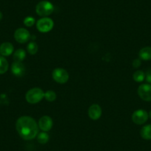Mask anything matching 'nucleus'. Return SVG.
Returning <instances> with one entry per match:
<instances>
[{
	"label": "nucleus",
	"instance_id": "8",
	"mask_svg": "<svg viewBox=\"0 0 151 151\" xmlns=\"http://www.w3.org/2000/svg\"><path fill=\"white\" fill-rule=\"evenodd\" d=\"M138 95L145 101H151V85L142 84L138 88Z\"/></svg>",
	"mask_w": 151,
	"mask_h": 151
},
{
	"label": "nucleus",
	"instance_id": "19",
	"mask_svg": "<svg viewBox=\"0 0 151 151\" xmlns=\"http://www.w3.org/2000/svg\"><path fill=\"white\" fill-rule=\"evenodd\" d=\"M27 50V52L30 55H34L37 53L38 50H39V47H38V45L35 42H30L28 43Z\"/></svg>",
	"mask_w": 151,
	"mask_h": 151
},
{
	"label": "nucleus",
	"instance_id": "11",
	"mask_svg": "<svg viewBox=\"0 0 151 151\" xmlns=\"http://www.w3.org/2000/svg\"><path fill=\"white\" fill-rule=\"evenodd\" d=\"M11 72L17 77L23 76L25 73V67L21 62H14L11 65Z\"/></svg>",
	"mask_w": 151,
	"mask_h": 151
},
{
	"label": "nucleus",
	"instance_id": "7",
	"mask_svg": "<svg viewBox=\"0 0 151 151\" xmlns=\"http://www.w3.org/2000/svg\"><path fill=\"white\" fill-rule=\"evenodd\" d=\"M14 39L17 42L20 44H24L30 40V33L27 29L20 27L17 29L14 33Z\"/></svg>",
	"mask_w": 151,
	"mask_h": 151
},
{
	"label": "nucleus",
	"instance_id": "16",
	"mask_svg": "<svg viewBox=\"0 0 151 151\" xmlns=\"http://www.w3.org/2000/svg\"><path fill=\"white\" fill-rule=\"evenodd\" d=\"M8 62L4 56H0V74L6 73L8 70Z\"/></svg>",
	"mask_w": 151,
	"mask_h": 151
},
{
	"label": "nucleus",
	"instance_id": "10",
	"mask_svg": "<svg viewBox=\"0 0 151 151\" xmlns=\"http://www.w3.org/2000/svg\"><path fill=\"white\" fill-rule=\"evenodd\" d=\"M101 113L102 110L98 104H92L88 109V116L92 120H98L99 119H100Z\"/></svg>",
	"mask_w": 151,
	"mask_h": 151
},
{
	"label": "nucleus",
	"instance_id": "25",
	"mask_svg": "<svg viewBox=\"0 0 151 151\" xmlns=\"http://www.w3.org/2000/svg\"><path fill=\"white\" fill-rule=\"evenodd\" d=\"M149 116H150V118L151 119V110L150 111V113H149Z\"/></svg>",
	"mask_w": 151,
	"mask_h": 151
},
{
	"label": "nucleus",
	"instance_id": "24",
	"mask_svg": "<svg viewBox=\"0 0 151 151\" xmlns=\"http://www.w3.org/2000/svg\"><path fill=\"white\" fill-rule=\"evenodd\" d=\"M2 14L0 12V21L2 20Z\"/></svg>",
	"mask_w": 151,
	"mask_h": 151
},
{
	"label": "nucleus",
	"instance_id": "18",
	"mask_svg": "<svg viewBox=\"0 0 151 151\" xmlns=\"http://www.w3.org/2000/svg\"><path fill=\"white\" fill-rule=\"evenodd\" d=\"M133 79L136 82H142L145 79V73L142 70H136L133 73Z\"/></svg>",
	"mask_w": 151,
	"mask_h": 151
},
{
	"label": "nucleus",
	"instance_id": "21",
	"mask_svg": "<svg viewBox=\"0 0 151 151\" xmlns=\"http://www.w3.org/2000/svg\"><path fill=\"white\" fill-rule=\"evenodd\" d=\"M36 20L32 17H27L24 19V24L27 27H30L34 25Z\"/></svg>",
	"mask_w": 151,
	"mask_h": 151
},
{
	"label": "nucleus",
	"instance_id": "4",
	"mask_svg": "<svg viewBox=\"0 0 151 151\" xmlns=\"http://www.w3.org/2000/svg\"><path fill=\"white\" fill-rule=\"evenodd\" d=\"M54 26L53 19L49 17H42L36 22V28L41 33L50 32Z\"/></svg>",
	"mask_w": 151,
	"mask_h": 151
},
{
	"label": "nucleus",
	"instance_id": "15",
	"mask_svg": "<svg viewBox=\"0 0 151 151\" xmlns=\"http://www.w3.org/2000/svg\"><path fill=\"white\" fill-rule=\"evenodd\" d=\"M26 58V52L23 49H18L14 53V62H22Z\"/></svg>",
	"mask_w": 151,
	"mask_h": 151
},
{
	"label": "nucleus",
	"instance_id": "3",
	"mask_svg": "<svg viewBox=\"0 0 151 151\" xmlns=\"http://www.w3.org/2000/svg\"><path fill=\"white\" fill-rule=\"evenodd\" d=\"M53 10V5L48 1H41L36 6V14L42 17H47L52 14Z\"/></svg>",
	"mask_w": 151,
	"mask_h": 151
},
{
	"label": "nucleus",
	"instance_id": "6",
	"mask_svg": "<svg viewBox=\"0 0 151 151\" xmlns=\"http://www.w3.org/2000/svg\"><path fill=\"white\" fill-rule=\"evenodd\" d=\"M148 118H149V114L147 112L142 109L136 110L133 112L132 115V121L133 122V123L139 125L145 124L147 121Z\"/></svg>",
	"mask_w": 151,
	"mask_h": 151
},
{
	"label": "nucleus",
	"instance_id": "9",
	"mask_svg": "<svg viewBox=\"0 0 151 151\" xmlns=\"http://www.w3.org/2000/svg\"><path fill=\"white\" fill-rule=\"evenodd\" d=\"M39 128L44 132H48L53 127V119L49 116H43L38 122Z\"/></svg>",
	"mask_w": 151,
	"mask_h": 151
},
{
	"label": "nucleus",
	"instance_id": "1",
	"mask_svg": "<svg viewBox=\"0 0 151 151\" xmlns=\"http://www.w3.org/2000/svg\"><path fill=\"white\" fill-rule=\"evenodd\" d=\"M16 129L20 137L27 141L33 139L39 133L38 123L34 119L28 116H23L17 119Z\"/></svg>",
	"mask_w": 151,
	"mask_h": 151
},
{
	"label": "nucleus",
	"instance_id": "13",
	"mask_svg": "<svg viewBox=\"0 0 151 151\" xmlns=\"http://www.w3.org/2000/svg\"><path fill=\"white\" fill-rule=\"evenodd\" d=\"M139 59L144 61L151 60V47H145L139 50Z\"/></svg>",
	"mask_w": 151,
	"mask_h": 151
},
{
	"label": "nucleus",
	"instance_id": "23",
	"mask_svg": "<svg viewBox=\"0 0 151 151\" xmlns=\"http://www.w3.org/2000/svg\"><path fill=\"white\" fill-rule=\"evenodd\" d=\"M142 65V62H141L140 59H136L133 60V67L134 68H139Z\"/></svg>",
	"mask_w": 151,
	"mask_h": 151
},
{
	"label": "nucleus",
	"instance_id": "5",
	"mask_svg": "<svg viewBox=\"0 0 151 151\" xmlns=\"http://www.w3.org/2000/svg\"><path fill=\"white\" fill-rule=\"evenodd\" d=\"M52 77L53 80L59 84H65L69 79V73L64 68H55L52 72Z\"/></svg>",
	"mask_w": 151,
	"mask_h": 151
},
{
	"label": "nucleus",
	"instance_id": "12",
	"mask_svg": "<svg viewBox=\"0 0 151 151\" xmlns=\"http://www.w3.org/2000/svg\"><path fill=\"white\" fill-rule=\"evenodd\" d=\"M14 50V45L11 42H4L0 45V54L2 56H8Z\"/></svg>",
	"mask_w": 151,
	"mask_h": 151
},
{
	"label": "nucleus",
	"instance_id": "2",
	"mask_svg": "<svg viewBox=\"0 0 151 151\" xmlns=\"http://www.w3.org/2000/svg\"><path fill=\"white\" fill-rule=\"evenodd\" d=\"M45 98V92L40 88H33L29 90L25 95V99L30 104H36Z\"/></svg>",
	"mask_w": 151,
	"mask_h": 151
},
{
	"label": "nucleus",
	"instance_id": "22",
	"mask_svg": "<svg viewBox=\"0 0 151 151\" xmlns=\"http://www.w3.org/2000/svg\"><path fill=\"white\" fill-rule=\"evenodd\" d=\"M145 79L147 84L151 85V69H149L145 73Z\"/></svg>",
	"mask_w": 151,
	"mask_h": 151
},
{
	"label": "nucleus",
	"instance_id": "20",
	"mask_svg": "<svg viewBox=\"0 0 151 151\" xmlns=\"http://www.w3.org/2000/svg\"><path fill=\"white\" fill-rule=\"evenodd\" d=\"M56 97L57 96H56V92L53 91H47L45 93V99L47 101H50V102L54 101L56 99Z\"/></svg>",
	"mask_w": 151,
	"mask_h": 151
},
{
	"label": "nucleus",
	"instance_id": "17",
	"mask_svg": "<svg viewBox=\"0 0 151 151\" xmlns=\"http://www.w3.org/2000/svg\"><path fill=\"white\" fill-rule=\"evenodd\" d=\"M37 141L39 143L42 144V145H45V144L48 142L49 135L47 134V132H44V131H42V133H38Z\"/></svg>",
	"mask_w": 151,
	"mask_h": 151
},
{
	"label": "nucleus",
	"instance_id": "14",
	"mask_svg": "<svg viewBox=\"0 0 151 151\" xmlns=\"http://www.w3.org/2000/svg\"><path fill=\"white\" fill-rule=\"evenodd\" d=\"M140 135L142 139L145 140H151V124L144 126L141 129Z\"/></svg>",
	"mask_w": 151,
	"mask_h": 151
}]
</instances>
